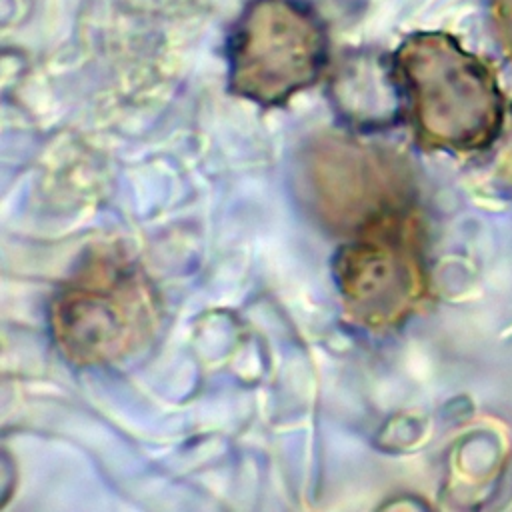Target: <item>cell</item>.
<instances>
[{
    "mask_svg": "<svg viewBox=\"0 0 512 512\" xmlns=\"http://www.w3.org/2000/svg\"><path fill=\"white\" fill-rule=\"evenodd\" d=\"M422 144L452 152L490 146L504 122L492 70L452 36L420 32L404 40L394 64Z\"/></svg>",
    "mask_w": 512,
    "mask_h": 512,
    "instance_id": "1",
    "label": "cell"
},
{
    "mask_svg": "<svg viewBox=\"0 0 512 512\" xmlns=\"http://www.w3.org/2000/svg\"><path fill=\"white\" fill-rule=\"evenodd\" d=\"M160 300L144 268L116 250H96L64 280L50 306L58 350L76 366H104L152 338Z\"/></svg>",
    "mask_w": 512,
    "mask_h": 512,
    "instance_id": "2",
    "label": "cell"
},
{
    "mask_svg": "<svg viewBox=\"0 0 512 512\" xmlns=\"http://www.w3.org/2000/svg\"><path fill=\"white\" fill-rule=\"evenodd\" d=\"M334 280L356 324L386 330L404 322L426 296L420 224L410 206L358 226L336 252Z\"/></svg>",
    "mask_w": 512,
    "mask_h": 512,
    "instance_id": "3",
    "label": "cell"
},
{
    "mask_svg": "<svg viewBox=\"0 0 512 512\" xmlns=\"http://www.w3.org/2000/svg\"><path fill=\"white\" fill-rule=\"evenodd\" d=\"M324 58V32L312 12L294 0H254L230 44V84L258 104H282L318 78Z\"/></svg>",
    "mask_w": 512,
    "mask_h": 512,
    "instance_id": "4",
    "label": "cell"
},
{
    "mask_svg": "<svg viewBox=\"0 0 512 512\" xmlns=\"http://www.w3.org/2000/svg\"><path fill=\"white\" fill-rule=\"evenodd\" d=\"M310 178L322 218L352 232L382 212L406 206V178L398 158L354 142H320Z\"/></svg>",
    "mask_w": 512,
    "mask_h": 512,
    "instance_id": "5",
    "label": "cell"
},
{
    "mask_svg": "<svg viewBox=\"0 0 512 512\" xmlns=\"http://www.w3.org/2000/svg\"><path fill=\"white\" fill-rule=\"evenodd\" d=\"M386 70L370 58L352 60L334 78V100L342 114L360 126L386 124L396 110Z\"/></svg>",
    "mask_w": 512,
    "mask_h": 512,
    "instance_id": "6",
    "label": "cell"
},
{
    "mask_svg": "<svg viewBox=\"0 0 512 512\" xmlns=\"http://www.w3.org/2000/svg\"><path fill=\"white\" fill-rule=\"evenodd\" d=\"M488 10L500 48L512 58V0H488Z\"/></svg>",
    "mask_w": 512,
    "mask_h": 512,
    "instance_id": "7",
    "label": "cell"
}]
</instances>
